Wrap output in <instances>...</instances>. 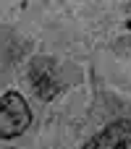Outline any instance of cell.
<instances>
[{
	"mask_svg": "<svg viewBox=\"0 0 131 149\" xmlns=\"http://www.w3.org/2000/svg\"><path fill=\"white\" fill-rule=\"evenodd\" d=\"M29 79H32V86H34V92L39 94V100H53V97L63 89V84H60L58 76H55V65H53V60H47V58H37V60L32 63Z\"/></svg>",
	"mask_w": 131,
	"mask_h": 149,
	"instance_id": "cell-2",
	"label": "cell"
},
{
	"mask_svg": "<svg viewBox=\"0 0 131 149\" xmlns=\"http://www.w3.org/2000/svg\"><path fill=\"white\" fill-rule=\"evenodd\" d=\"M32 123V110L26 105V100L18 92H5L3 94V105H0V136L3 139H13L18 134H24Z\"/></svg>",
	"mask_w": 131,
	"mask_h": 149,
	"instance_id": "cell-1",
	"label": "cell"
},
{
	"mask_svg": "<svg viewBox=\"0 0 131 149\" xmlns=\"http://www.w3.org/2000/svg\"><path fill=\"white\" fill-rule=\"evenodd\" d=\"M81 149H131V123L129 120L110 123L97 136H92Z\"/></svg>",
	"mask_w": 131,
	"mask_h": 149,
	"instance_id": "cell-3",
	"label": "cell"
}]
</instances>
